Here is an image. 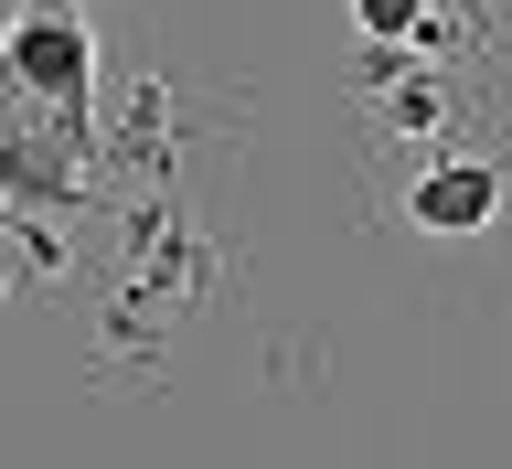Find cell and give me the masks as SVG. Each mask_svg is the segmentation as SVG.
Wrapping results in <instances>:
<instances>
[{
  "mask_svg": "<svg viewBox=\"0 0 512 469\" xmlns=\"http://www.w3.org/2000/svg\"><path fill=\"white\" fill-rule=\"evenodd\" d=\"M427 22H438V0H352V32H363L374 54H406V43H427Z\"/></svg>",
  "mask_w": 512,
  "mask_h": 469,
  "instance_id": "cell-4",
  "label": "cell"
},
{
  "mask_svg": "<svg viewBox=\"0 0 512 469\" xmlns=\"http://www.w3.org/2000/svg\"><path fill=\"white\" fill-rule=\"evenodd\" d=\"M0 192L64 214V203L86 192V118H54V107H32L22 86H0Z\"/></svg>",
  "mask_w": 512,
  "mask_h": 469,
  "instance_id": "cell-2",
  "label": "cell"
},
{
  "mask_svg": "<svg viewBox=\"0 0 512 469\" xmlns=\"http://www.w3.org/2000/svg\"><path fill=\"white\" fill-rule=\"evenodd\" d=\"M0 86H22L54 118H86L96 107V22L75 0H22L0 22Z\"/></svg>",
  "mask_w": 512,
  "mask_h": 469,
  "instance_id": "cell-1",
  "label": "cell"
},
{
  "mask_svg": "<svg viewBox=\"0 0 512 469\" xmlns=\"http://www.w3.org/2000/svg\"><path fill=\"white\" fill-rule=\"evenodd\" d=\"M384 118L406 128V139H427V128L448 118V96H438V86H395V107H384Z\"/></svg>",
  "mask_w": 512,
  "mask_h": 469,
  "instance_id": "cell-5",
  "label": "cell"
},
{
  "mask_svg": "<svg viewBox=\"0 0 512 469\" xmlns=\"http://www.w3.org/2000/svg\"><path fill=\"white\" fill-rule=\"evenodd\" d=\"M502 160L491 150H427L406 182V224L416 235H438V246H470V235H491L502 224Z\"/></svg>",
  "mask_w": 512,
  "mask_h": 469,
  "instance_id": "cell-3",
  "label": "cell"
}]
</instances>
